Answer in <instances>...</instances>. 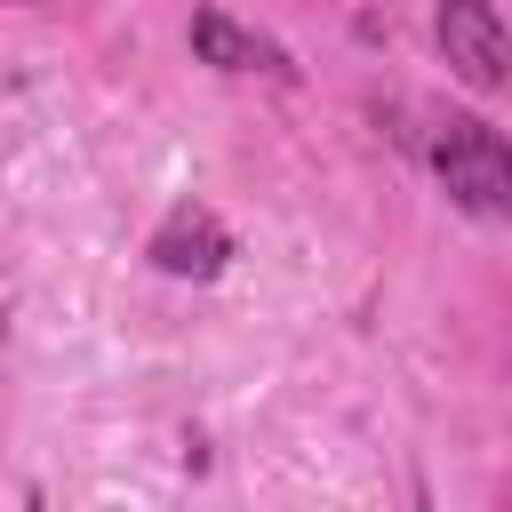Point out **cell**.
Masks as SVG:
<instances>
[{
	"label": "cell",
	"instance_id": "2",
	"mask_svg": "<svg viewBox=\"0 0 512 512\" xmlns=\"http://www.w3.org/2000/svg\"><path fill=\"white\" fill-rule=\"evenodd\" d=\"M432 32H440V56H448V72L464 88H504L512 80V40H504L488 0H440Z\"/></svg>",
	"mask_w": 512,
	"mask_h": 512
},
{
	"label": "cell",
	"instance_id": "4",
	"mask_svg": "<svg viewBox=\"0 0 512 512\" xmlns=\"http://www.w3.org/2000/svg\"><path fill=\"white\" fill-rule=\"evenodd\" d=\"M192 56L216 64V72H256V64H272V48H264L256 32H240L232 16H216V8L192 16Z\"/></svg>",
	"mask_w": 512,
	"mask_h": 512
},
{
	"label": "cell",
	"instance_id": "1",
	"mask_svg": "<svg viewBox=\"0 0 512 512\" xmlns=\"http://www.w3.org/2000/svg\"><path fill=\"white\" fill-rule=\"evenodd\" d=\"M432 168H440V184H448L456 208L512 224V144L488 120H448L440 144H432Z\"/></svg>",
	"mask_w": 512,
	"mask_h": 512
},
{
	"label": "cell",
	"instance_id": "3",
	"mask_svg": "<svg viewBox=\"0 0 512 512\" xmlns=\"http://www.w3.org/2000/svg\"><path fill=\"white\" fill-rule=\"evenodd\" d=\"M224 256H232V240H224V224L208 208H176L152 232V264L176 272V280H208V272H224Z\"/></svg>",
	"mask_w": 512,
	"mask_h": 512
}]
</instances>
